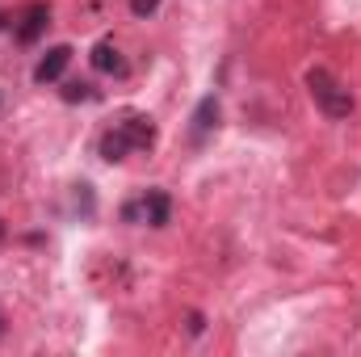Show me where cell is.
<instances>
[{"label":"cell","mask_w":361,"mask_h":357,"mask_svg":"<svg viewBox=\"0 0 361 357\" xmlns=\"http://www.w3.org/2000/svg\"><path fill=\"white\" fill-rule=\"evenodd\" d=\"M139 210H143V223L164 227V223L173 219V198H169L164 189H147V193L139 198Z\"/></svg>","instance_id":"277c9868"},{"label":"cell","mask_w":361,"mask_h":357,"mask_svg":"<svg viewBox=\"0 0 361 357\" xmlns=\"http://www.w3.org/2000/svg\"><path fill=\"white\" fill-rule=\"evenodd\" d=\"M0 240H4V223H0Z\"/></svg>","instance_id":"9c48e42d"},{"label":"cell","mask_w":361,"mask_h":357,"mask_svg":"<svg viewBox=\"0 0 361 357\" xmlns=\"http://www.w3.org/2000/svg\"><path fill=\"white\" fill-rule=\"evenodd\" d=\"M156 8H160V0H130V13L135 17H152Z\"/></svg>","instance_id":"52a82bcc"},{"label":"cell","mask_w":361,"mask_h":357,"mask_svg":"<svg viewBox=\"0 0 361 357\" xmlns=\"http://www.w3.org/2000/svg\"><path fill=\"white\" fill-rule=\"evenodd\" d=\"M0 337H4V320H0Z\"/></svg>","instance_id":"30bf717a"},{"label":"cell","mask_w":361,"mask_h":357,"mask_svg":"<svg viewBox=\"0 0 361 357\" xmlns=\"http://www.w3.org/2000/svg\"><path fill=\"white\" fill-rule=\"evenodd\" d=\"M89 59H92V68H97V72H105V76H122V72H126V63H122V55H118V47H114L109 38L92 47Z\"/></svg>","instance_id":"8992f818"},{"label":"cell","mask_w":361,"mask_h":357,"mask_svg":"<svg viewBox=\"0 0 361 357\" xmlns=\"http://www.w3.org/2000/svg\"><path fill=\"white\" fill-rule=\"evenodd\" d=\"M68 63H72V47H51V51L38 59L34 80H38V85H55V80L68 72Z\"/></svg>","instance_id":"7a4b0ae2"},{"label":"cell","mask_w":361,"mask_h":357,"mask_svg":"<svg viewBox=\"0 0 361 357\" xmlns=\"http://www.w3.org/2000/svg\"><path fill=\"white\" fill-rule=\"evenodd\" d=\"M51 25V8L47 4H30L25 13H21V25H17V42H25V47H34L38 38H42V30Z\"/></svg>","instance_id":"3957f363"},{"label":"cell","mask_w":361,"mask_h":357,"mask_svg":"<svg viewBox=\"0 0 361 357\" xmlns=\"http://www.w3.org/2000/svg\"><path fill=\"white\" fill-rule=\"evenodd\" d=\"M307 92H311V101H315L328 118H349V114H353V92L345 89L328 68H311V72H307Z\"/></svg>","instance_id":"6da1fadb"},{"label":"cell","mask_w":361,"mask_h":357,"mask_svg":"<svg viewBox=\"0 0 361 357\" xmlns=\"http://www.w3.org/2000/svg\"><path fill=\"white\" fill-rule=\"evenodd\" d=\"M89 97H92L89 85H68V89H63V101H89Z\"/></svg>","instance_id":"ba28073f"},{"label":"cell","mask_w":361,"mask_h":357,"mask_svg":"<svg viewBox=\"0 0 361 357\" xmlns=\"http://www.w3.org/2000/svg\"><path fill=\"white\" fill-rule=\"evenodd\" d=\"M214 122H219V97L210 92V97H202V101H197V109H193V126H189V135H193V139H206V135L214 131Z\"/></svg>","instance_id":"5b68a950"}]
</instances>
